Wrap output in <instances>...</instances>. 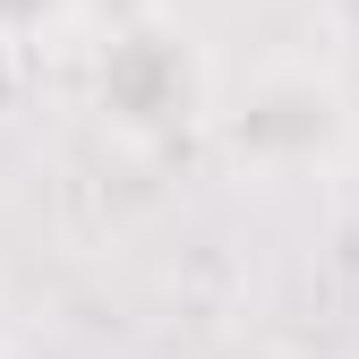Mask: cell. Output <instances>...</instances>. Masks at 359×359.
<instances>
[{
	"instance_id": "obj_1",
	"label": "cell",
	"mask_w": 359,
	"mask_h": 359,
	"mask_svg": "<svg viewBox=\"0 0 359 359\" xmlns=\"http://www.w3.org/2000/svg\"><path fill=\"white\" fill-rule=\"evenodd\" d=\"M77 18H86V0H0V60H26V52L69 43Z\"/></svg>"
}]
</instances>
